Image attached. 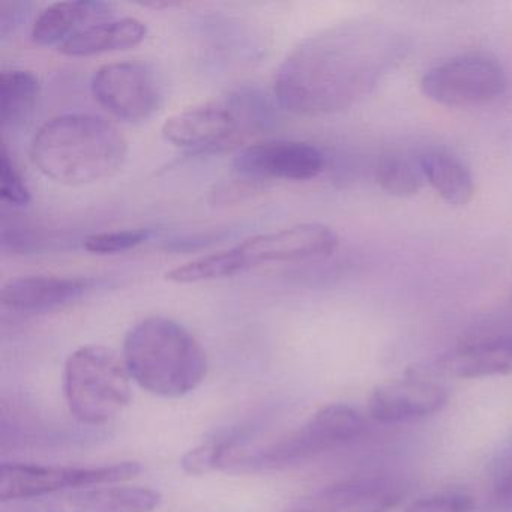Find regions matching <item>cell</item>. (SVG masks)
<instances>
[{
	"label": "cell",
	"mask_w": 512,
	"mask_h": 512,
	"mask_svg": "<svg viewBox=\"0 0 512 512\" xmlns=\"http://www.w3.org/2000/svg\"><path fill=\"white\" fill-rule=\"evenodd\" d=\"M404 38L388 23L356 19L305 38L278 68L274 97L287 112H341L374 91L404 55Z\"/></svg>",
	"instance_id": "cell-1"
},
{
	"label": "cell",
	"mask_w": 512,
	"mask_h": 512,
	"mask_svg": "<svg viewBox=\"0 0 512 512\" xmlns=\"http://www.w3.org/2000/svg\"><path fill=\"white\" fill-rule=\"evenodd\" d=\"M128 142L109 119L91 113L56 116L38 128L31 160L46 178L62 185H88L124 166Z\"/></svg>",
	"instance_id": "cell-2"
},
{
	"label": "cell",
	"mask_w": 512,
	"mask_h": 512,
	"mask_svg": "<svg viewBox=\"0 0 512 512\" xmlns=\"http://www.w3.org/2000/svg\"><path fill=\"white\" fill-rule=\"evenodd\" d=\"M122 358L133 382L157 397H185L208 376L202 344L169 317L151 316L136 323L125 335Z\"/></svg>",
	"instance_id": "cell-3"
},
{
	"label": "cell",
	"mask_w": 512,
	"mask_h": 512,
	"mask_svg": "<svg viewBox=\"0 0 512 512\" xmlns=\"http://www.w3.org/2000/svg\"><path fill=\"white\" fill-rule=\"evenodd\" d=\"M364 430V416L355 407L343 403L328 404L317 410L301 427L268 445L256 449L239 446L227 455L221 470L238 473L283 470L353 442Z\"/></svg>",
	"instance_id": "cell-4"
},
{
	"label": "cell",
	"mask_w": 512,
	"mask_h": 512,
	"mask_svg": "<svg viewBox=\"0 0 512 512\" xmlns=\"http://www.w3.org/2000/svg\"><path fill=\"white\" fill-rule=\"evenodd\" d=\"M131 379L124 358L100 344L79 347L64 368V397L80 424H107L131 403Z\"/></svg>",
	"instance_id": "cell-5"
},
{
	"label": "cell",
	"mask_w": 512,
	"mask_h": 512,
	"mask_svg": "<svg viewBox=\"0 0 512 512\" xmlns=\"http://www.w3.org/2000/svg\"><path fill=\"white\" fill-rule=\"evenodd\" d=\"M140 470L136 461L92 467L4 463L0 470V500L22 502L92 485L122 484L136 478Z\"/></svg>",
	"instance_id": "cell-6"
},
{
	"label": "cell",
	"mask_w": 512,
	"mask_h": 512,
	"mask_svg": "<svg viewBox=\"0 0 512 512\" xmlns=\"http://www.w3.org/2000/svg\"><path fill=\"white\" fill-rule=\"evenodd\" d=\"M419 86L425 98L440 106L478 107L499 100L508 77L493 56L466 53L431 67Z\"/></svg>",
	"instance_id": "cell-7"
},
{
	"label": "cell",
	"mask_w": 512,
	"mask_h": 512,
	"mask_svg": "<svg viewBox=\"0 0 512 512\" xmlns=\"http://www.w3.org/2000/svg\"><path fill=\"white\" fill-rule=\"evenodd\" d=\"M95 101L125 122L151 119L163 106V86L145 62H112L95 70L91 80Z\"/></svg>",
	"instance_id": "cell-8"
},
{
	"label": "cell",
	"mask_w": 512,
	"mask_h": 512,
	"mask_svg": "<svg viewBox=\"0 0 512 512\" xmlns=\"http://www.w3.org/2000/svg\"><path fill=\"white\" fill-rule=\"evenodd\" d=\"M340 244L337 232L326 224L302 223L251 236L235 245L244 271L269 263H295L331 256Z\"/></svg>",
	"instance_id": "cell-9"
},
{
	"label": "cell",
	"mask_w": 512,
	"mask_h": 512,
	"mask_svg": "<svg viewBox=\"0 0 512 512\" xmlns=\"http://www.w3.org/2000/svg\"><path fill=\"white\" fill-rule=\"evenodd\" d=\"M242 131L248 130L232 100L211 101L182 110L170 116L161 128L167 142L194 154L226 148Z\"/></svg>",
	"instance_id": "cell-10"
},
{
	"label": "cell",
	"mask_w": 512,
	"mask_h": 512,
	"mask_svg": "<svg viewBox=\"0 0 512 512\" xmlns=\"http://www.w3.org/2000/svg\"><path fill=\"white\" fill-rule=\"evenodd\" d=\"M160 503L161 494L152 488L109 484L2 503V512H154Z\"/></svg>",
	"instance_id": "cell-11"
},
{
	"label": "cell",
	"mask_w": 512,
	"mask_h": 512,
	"mask_svg": "<svg viewBox=\"0 0 512 512\" xmlns=\"http://www.w3.org/2000/svg\"><path fill=\"white\" fill-rule=\"evenodd\" d=\"M325 157L316 146L298 140H265L236 155V173L257 181H311L325 170Z\"/></svg>",
	"instance_id": "cell-12"
},
{
	"label": "cell",
	"mask_w": 512,
	"mask_h": 512,
	"mask_svg": "<svg viewBox=\"0 0 512 512\" xmlns=\"http://www.w3.org/2000/svg\"><path fill=\"white\" fill-rule=\"evenodd\" d=\"M445 386L421 376L383 383L371 392L368 412L380 424H404L440 412L448 403Z\"/></svg>",
	"instance_id": "cell-13"
},
{
	"label": "cell",
	"mask_w": 512,
	"mask_h": 512,
	"mask_svg": "<svg viewBox=\"0 0 512 512\" xmlns=\"http://www.w3.org/2000/svg\"><path fill=\"white\" fill-rule=\"evenodd\" d=\"M403 494V487L394 479H358L314 491L283 512H389Z\"/></svg>",
	"instance_id": "cell-14"
},
{
	"label": "cell",
	"mask_w": 512,
	"mask_h": 512,
	"mask_svg": "<svg viewBox=\"0 0 512 512\" xmlns=\"http://www.w3.org/2000/svg\"><path fill=\"white\" fill-rule=\"evenodd\" d=\"M94 287L92 278L26 275L5 284L0 301L16 313H47L73 304Z\"/></svg>",
	"instance_id": "cell-15"
},
{
	"label": "cell",
	"mask_w": 512,
	"mask_h": 512,
	"mask_svg": "<svg viewBox=\"0 0 512 512\" xmlns=\"http://www.w3.org/2000/svg\"><path fill=\"white\" fill-rule=\"evenodd\" d=\"M445 373L461 379L505 376L512 373V331L478 335L464 340L440 358Z\"/></svg>",
	"instance_id": "cell-16"
},
{
	"label": "cell",
	"mask_w": 512,
	"mask_h": 512,
	"mask_svg": "<svg viewBox=\"0 0 512 512\" xmlns=\"http://www.w3.org/2000/svg\"><path fill=\"white\" fill-rule=\"evenodd\" d=\"M113 5L100 0H64L41 11L32 26L31 38L37 46L59 47L82 29L112 19Z\"/></svg>",
	"instance_id": "cell-17"
},
{
	"label": "cell",
	"mask_w": 512,
	"mask_h": 512,
	"mask_svg": "<svg viewBox=\"0 0 512 512\" xmlns=\"http://www.w3.org/2000/svg\"><path fill=\"white\" fill-rule=\"evenodd\" d=\"M146 35L148 26L142 20L136 17H112L77 32L61 44L58 50L62 55L71 58H86L101 53L133 49L145 41Z\"/></svg>",
	"instance_id": "cell-18"
},
{
	"label": "cell",
	"mask_w": 512,
	"mask_h": 512,
	"mask_svg": "<svg viewBox=\"0 0 512 512\" xmlns=\"http://www.w3.org/2000/svg\"><path fill=\"white\" fill-rule=\"evenodd\" d=\"M425 181L449 205L464 206L475 196V179L469 167L445 151H428L421 154Z\"/></svg>",
	"instance_id": "cell-19"
},
{
	"label": "cell",
	"mask_w": 512,
	"mask_h": 512,
	"mask_svg": "<svg viewBox=\"0 0 512 512\" xmlns=\"http://www.w3.org/2000/svg\"><path fill=\"white\" fill-rule=\"evenodd\" d=\"M40 95V80L28 70L0 73V124L2 130L19 128L34 112Z\"/></svg>",
	"instance_id": "cell-20"
},
{
	"label": "cell",
	"mask_w": 512,
	"mask_h": 512,
	"mask_svg": "<svg viewBox=\"0 0 512 512\" xmlns=\"http://www.w3.org/2000/svg\"><path fill=\"white\" fill-rule=\"evenodd\" d=\"M376 181L385 193L395 197H412L421 191L425 176L421 155L389 152L380 158L376 167Z\"/></svg>",
	"instance_id": "cell-21"
},
{
	"label": "cell",
	"mask_w": 512,
	"mask_h": 512,
	"mask_svg": "<svg viewBox=\"0 0 512 512\" xmlns=\"http://www.w3.org/2000/svg\"><path fill=\"white\" fill-rule=\"evenodd\" d=\"M244 266L235 248L205 254L190 262L182 263L164 274V278L175 284H194L203 281L223 280L244 274Z\"/></svg>",
	"instance_id": "cell-22"
},
{
	"label": "cell",
	"mask_w": 512,
	"mask_h": 512,
	"mask_svg": "<svg viewBox=\"0 0 512 512\" xmlns=\"http://www.w3.org/2000/svg\"><path fill=\"white\" fill-rule=\"evenodd\" d=\"M151 232L148 229L113 230V232L94 233L83 242L88 253L98 256L125 253L134 250L148 241Z\"/></svg>",
	"instance_id": "cell-23"
},
{
	"label": "cell",
	"mask_w": 512,
	"mask_h": 512,
	"mask_svg": "<svg viewBox=\"0 0 512 512\" xmlns=\"http://www.w3.org/2000/svg\"><path fill=\"white\" fill-rule=\"evenodd\" d=\"M0 196L13 206H26L31 202V190L11 158L7 146L0 151Z\"/></svg>",
	"instance_id": "cell-24"
},
{
	"label": "cell",
	"mask_w": 512,
	"mask_h": 512,
	"mask_svg": "<svg viewBox=\"0 0 512 512\" xmlns=\"http://www.w3.org/2000/svg\"><path fill=\"white\" fill-rule=\"evenodd\" d=\"M475 500L466 491L452 490L433 494L410 505L406 512H473Z\"/></svg>",
	"instance_id": "cell-25"
},
{
	"label": "cell",
	"mask_w": 512,
	"mask_h": 512,
	"mask_svg": "<svg viewBox=\"0 0 512 512\" xmlns=\"http://www.w3.org/2000/svg\"><path fill=\"white\" fill-rule=\"evenodd\" d=\"M263 188V182L257 179L247 178V176L239 175L226 181L218 182L209 194V202L212 205H232V203L242 202L259 193Z\"/></svg>",
	"instance_id": "cell-26"
},
{
	"label": "cell",
	"mask_w": 512,
	"mask_h": 512,
	"mask_svg": "<svg viewBox=\"0 0 512 512\" xmlns=\"http://www.w3.org/2000/svg\"><path fill=\"white\" fill-rule=\"evenodd\" d=\"M493 499L497 508L503 509V511H512V467L506 470L497 481Z\"/></svg>",
	"instance_id": "cell-27"
}]
</instances>
